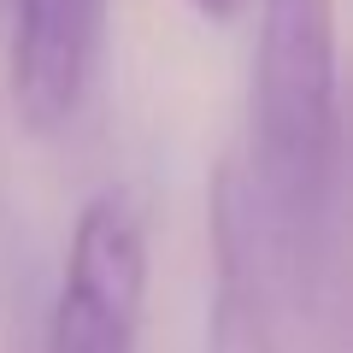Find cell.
Returning a JSON list of instances; mask_svg holds the SVG:
<instances>
[{"label":"cell","instance_id":"obj_1","mask_svg":"<svg viewBox=\"0 0 353 353\" xmlns=\"http://www.w3.org/2000/svg\"><path fill=\"white\" fill-rule=\"evenodd\" d=\"M236 165L259 212L271 277L306 289L341 194L336 0H265L253 48V148Z\"/></svg>","mask_w":353,"mask_h":353},{"label":"cell","instance_id":"obj_2","mask_svg":"<svg viewBox=\"0 0 353 353\" xmlns=\"http://www.w3.org/2000/svg\"><path fill=\"white\" fill-rule=\"evenodd\" d=\"M148 306V230L124 194H94L77 212L59 294L48 312V353H136Z\"/></svg>","mask_w":353,"mask_h":353},{"label":"cell","instance_id":"obj_3","mask_svg":"<svg viewBox=\"0 0 353 353\" xmlns=\"http://www.w3.org/2000/svg\"><path fill=\"white\" fill-rule=\"evenodd\" d=\"M106 30V0H12L6 88L24 130L53 136L83 112Z\"/></svg>","mask_w":353,"mask_h":353},{"label":"cell","instance_id":"obj_4","mask_svg":"<svg viewBox=\"0 0 353 353\" xmlns=\"http://www.w3.org/2000/svg\"><path fill=\"white\" fill-rule=\"evenodd\" d=\"M212 248H218V289L206 306V353H277V277L259 236L248 176L241 165H218L212 176Z\"/></svg>","mask_w":353,"mask_h":353},{"label":"cell","instance_id":"obj_5","mask_svg":"<svg viewBox=\"0 0 353 353\" xmlns=\"http://www.w3.org/2000/svg\"><path fill=\"white\" fill-rule=\"evenodd\" d=\"M189 6H194L201 18H212V24H230V18H236L248 0H189Z\"/></svg>","mask_w":353,"mask_h":353}]
</instances>
